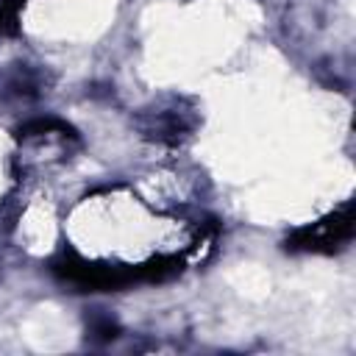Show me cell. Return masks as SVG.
I'll return each instance as SVG.
<instances>
[{"label": "cell", "mask_w": 356, "mask_h": 356, "mask_svg": "<svg viewBox=\"0 0 356 356\" xmlns=\"http://www.w3.org/2000/svg\"><path fill=\"white\" fill-rule=\"evenodd\" d=\"M50 273L70 286L92 289V292H114V289H125L131 284H139L136 264L134 267L100 264V261H86L78 253H61L58 259H53Z\"/></svg>", "instance_id": "cell-1"}, {"label": "cell", "mask_w": 356, "mask_h": 356, "mask_svg": "<svg viewBox=\"0 0 356 356\" xmlns=\"http://www.w3.org/2000/svg\"><path fill=\"white\" fill-rule=\"evenodd\" d=\"M353 225H356L353 203H345L337 211L325 214L323 220L295 228L286 236L284 248L292 253H337L353 239Z\"/></svg>", "instance_id": "cell-2"}, {"label": "cell", "mask_w": 356, "mask_h": 356, "mask_svg": "<svg viewBox=\"0 0 356 356\" xmlns=\"http://www.w3.org/2000/svg\"><path fill=\"white\" fill-rule=\"evenodd\" d=\"M192 122L181 111H156L142 120V134L156 142H178L184 134H189Z\"/></svg>", "instance_id": "cell-3"}, {"label": "cell", "mask_w": 356, "mask_h": 356, "mask_svg": "<svg viewBox=\"0 0 356 356\" xmlns=\"http://www.w3.org/2000/svg\"><path fill=\"white\" fill-rule=\"evenodd\" d=\"M181 267H184V261H181L178 256H153V259L136 264V270H139V281H145V284H161V281H170V278H175V275L181 273Z\"/></svg>", "instance_id": "cell-4"}, {"label": "cell", "mask_w": 356, "mask_h": 356, "mask_svg": "<svg viewBox=\"0 0 356 356\" xmlns=\"http://www.w3.org/2000/svg\"><path fill=\"white\" fill-rule=\"evenodd\" d=\"M72 136V128L56 117H36V120H28L25 125L17 128V136L19 139H39V136Z\"/></svg>", "instance_id": "cell-5"}, {"label": "cell", "mask_w": 356, "mask_h": 356, "mask_svg": "<svg viewBox=\"0 0 356 356\" xmlns=\"http://www.w3.org/2000/svg\"><path fill=\"white\" fill-rule=\"evenodd\" d=\"M89 337L95 339V342H111V339H117L120 337V325H117V320H111V317H106V314H95L92 320H89Z\"/></svg>", "instance_id": "cell-6"}]
</instances>
